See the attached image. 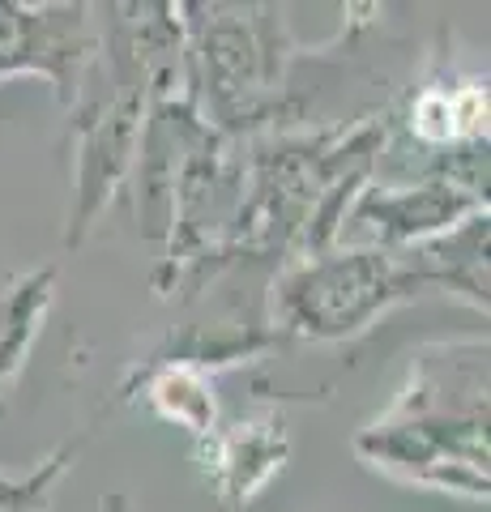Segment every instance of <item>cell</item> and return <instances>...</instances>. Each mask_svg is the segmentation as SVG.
<instances>
[{
  "mask_svg": "<svg viewBox=\"0 0 491 512\" xmlns=\"http://www.w3.org/2000/svg\"><path fill=\"white\" fill-rule=\"evenodd\" d=\"M487 214V180L427 175L410 184H363L338 222V248H410Z\"/></svg>",
  "mask_w": 491,
  "mask_h": 512,
  "instance_id": "277c9868",
  "label": "cell"
},
{
  "mask_svg": "<svg viewBox=\"0 0 491 512\" xmlns=\"http://www.w3.org/2000/svg\"><path fill=\"white\" fill-rule=\"evenodd\" d=\"M120 397L141 402L163 423L193 431L197 440H205L218 423H223L218 419V397H214V372H205L201 363H188V359L146 355L129 372V380H124Z\"/></svg>",
  "mask_w": 491,
  "mask_h": 512,
  "instance_id": "52a82bcc",
  "label": "cell"
},
{
  "mask_svg": "<svg viewBox=\"0 0 491 512\" xmlns=\"http://www.w3.org/2000/svg\"><path fill=\"white\" fill-rule=\"evenodd\" d=\"M188 103L214 133L248 141L291 128L299 47L282 5H180Z\"/></svg>",
  "mask_w": 491,
  "mask_h": 512,
  "instance_id": "3957f363",
  "label": "cell"
},
{
  "mask_svg": "<svg viewBox=\"0 0 491 512\" xmlns=\"http://www.w3.org/2000/svg\"><path fill=\"white\" fill-rule=\"evenodd\" d=\"M99 56V5H18L0 0V77L39 73L73 107Z\"/></svg>",
  "mask_w": 491,
  "mask_h": 512,
  "instance_id": "5b68a950",
  "label": "cell"
},
{
  "mask_svg": "<svg viewBox=\"0 0 491 512\" xmlns=\"http://www.w3.org/2000/svg\"><path fill=\"white\" fill-rule=\"evenodd\" d=\"M487 419V338L427 342L393 406L355 436V457L398 483L487 504Z\"/></svg>",
  "mask_w": 491,
  "mask_h": 512,
  "instance_id": "7a4b0ae2",
  "label": "cell"
},
{
  "mask_svg": "<svg viewBox=\"0 0 491 512\" xmlns=\"http://www.w3.org/2000/svg\"><path fill=\"white\" fill-rule=\"evenodd\" d=\"M77 453H82V440H65L52 457H43L35 470H26V474L0 470V512H47L60 478L73 470Z\"/></svg>",
  "mask_w": 491,
  "mask_h": 512,
  "instance_id": "9c48e42d",
  "label": "cell"
},
{
  "mask_svg": "<svg viewBox=\"0 0 491 512\" xmlns=\"http://www.w3.org/2000/svg\"><path fill=\"white\" fill-rule=\"evenodd\" d=\"M487 235V214H474L410 248L329 244L295 256L269 282V325L282 342H351L419 295H457L487 312Z\"/></svg>",
  "mask_w": 491,
  "mask_h": 512,
  "instance_id": "6da1fadb",
  "label": "cell"
},
{
  "mask_svg": "<svg viewBox=\"0 0 491 512\" xmlns=\"http://www.w3.org/2000/svg\"><path fill=\"white\" fill-rule=\"evenodd\" d=\"M197 457L218 500L227 508H248L291 461L287 419L278 406H269L235 423H218L210 436L197 440Z\"/></svg>",
  "mask_w": 491,
  "mask_h": 512,
  "instance_id": "8992f818",
  "label": "cell"
},
{
  "mask_svg": "<svg viewBox=\"0 0 491 512\" xmlns=\"http://www.w3.org/2000/svg\"><path fill=\"white\" fill-rule=\"evenodd\" d=\"M56 303V265H39L0 286V402L22 376L43 320Z\"/></svg>",
  "mask_w": 491,
  "mask_h": 512,
  "instance_id": "ba28073f",
  "label": "cell"
}]
</instances>
